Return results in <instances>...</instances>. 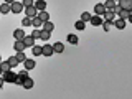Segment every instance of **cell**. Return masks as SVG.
<instances>
[{
    "label": "cell",
    "mask_w": 132,
    "mask_h": 99,
    "mask_svg": "<svg viewBox=\"0 0 132 99\" xmlns=\"http://www.w3.org/2000/svg\"><path fill=\"white\" fill-rule=\"evenodd\" d=\"M2 78H3V81H5V82H15L16 73H13L12 69H8V71H3L2 73Z\"/></svg>",
    "instance_id": "1"
},
{
    "label": "cell",
    "mask_w": 132,
    "mask_h": 99,
    "mask_svg": "<svg viewBox=\"0 0 132 99\" xmlns=\"http://www.w3.org/2000/svg\"><path fill=\"white\" fill-rule=\"evenodd\" d=\"M119 5V8H121V10H132V0H117V2H116Z\"/></svg>",
    "instance_id": "2"
},
{
    "label": "cell",
    "mask_w": 132,
    "mask_h": 99,
    "mask_svg": "<svg viewBox=\"0 0 132 99\" xmlns=\"http://www.w3.org/2000/svg\"><path fill=\"white\" fill-rule=\"evenodd\" d=\"M23 10V5H22V2H15L13 3H10V12L12 13H20V12Z\"/></svg>",
    "instance_id": "3"
},
{
    "label": "cell",
    "mask_w": 132,
    "mask_h": 99,
    "mask_svg": "<svg viewBox=\"0 0 132 99\" xmlns=\"http://www.w3.org/2000/svg\"><path fill=\"white\" fill-rule=\"evenodd\" d=\"M27 78H28V71L25 69V71H22V73H18V74H16L15 84H20V86H22L23 82H25V79H27Z\"/></svg>",
    "instance_id": "4"
},
{
    "label": "cell",
    "mask_w": 132,
    "mask_h": 99,
    "mask_svg": "<svg viewBox=\"0 0 132 99\" xmlns=\"http://www.w3.org/2000/svg\"><path fill=\"white\" fill-rule=\"evenodd\" d=\"M53 53H55V51H53V45H43V46H41V55H43V56H51L53 55Z\"/></svg>",
    "instance_id": "5"
},
{
    "label": "cell",
    "mask_w": 132,
    "mask_h": 99,
    "mask_svg": "<svg viewBox=\"0 0 132 99\" xmlns=\"http://www.w3.org/2000/svg\"><path fill=\"white\" fill-rule=\"evenodd\" d=\"M25 13H27V16L28 18H35L36 15H38V10H36L35 7H25Z\"/></svg>",
    "instance_id": "6"
},
{
    "label": "cell",
    "mask_w": 132,
    "mask_h": 99,
    "mask_svg": "<svg viewBox=\"0 0 132 99\" xmlns=\"http://www.w3.org/2000/svg\"><path fill=\"white\" fill-rule=\"evenodd\" d=\"M101 16H102V20H104V22H114V18H116V15H114L112 10H106Z\"/></svg>",
    "instance_id": "7"
},
{
    "label": "cell",
    "mask_w": 132,
    "mask_h": 99,
    "mask_svg": "<svg viewBox=\"0 0 132 99\" xmlns=\"http://www.w3.org/2000/svg\"><path fill=\"white\" fill-rule=\"evenodd\" d=\"M112 27H116L117 30H124V28H126V20H122V18H114Z\"/></svg>",
    "instance_id": "8"
},
{
    "label": "cell",
    "mask_w": 132,
    "mask_h": 99,
    "mask_svg": "<svg viewBox=\"0 0 132 99\" xmlns=\"http://www.w3.org/2000/svg\"><path fill=\"white\" fill-rule=\"evenodd\" d=\"M13 48H15V51H25V50H27L23 40H15L13 41Z\"/></svg>",
    "instance_id": "9"
},
{
    "label": "cell",
    "mask_w": 132,
    "mask_h": 99,
    "mask_svg": "<svg viewBox=\"0 0 132 99\" xmlns=\"http://www.w3.org/2000/svg\"><path fill=\"white\" fill-rule=\"evenodd\" d=\"M23 43H25V46H27V48H31L33 45H35V38H33L31 35H25L23 36Z\"/></svg>",
    "instance_id": "10"
},
{
    "label": "cell",
    "mask_w": 132,
    "mask_h": 99,
    "mask_svg": "<svg viewBox=\"0 0 132 99\" xmlns=\"http://www.w3.org/2000/svg\"><path fill=\"white\" fill-rule=\"evenodd\" d=\"M33 7H35L38 12H41V10L46 8V2H45V0H35V2H33Z\"/></svg>",
    "instance_id": "11"
},
{
    "label": "cell",
    "mask_w": 132,
    "mask_h": 99,
    "mask_svg": "<svg viewBox=\"0 0 132 99\" xmlns=\"http://www.w3.org/2000/svg\"><path fill=\"white\" fill-rule=\"evenodd\" d=\"M23 66H25V69H27V71H30V69H33L35 68V60H31V58H27V60L23 61Z\"/></svg>",
    "instance_id": "12"
},
{
    "label": "cell",
    "mask_w": 132,
    "mask_h": 99,
    "mask_svg": "<svg viewBox=\"0 0 132 99\" xmlns=\"http://www.w3.org/2000/svg\"><path fill=\"white\" fill-rule=\"evenodd\" d=\"M91 23L94 25V27H101V23H102V16H99V15H91V20H89Z\"/></svg>",
    "instance_id": "13"
},
{
    "label": "cell",
    "mask_w": 132,
    "mask_h": 99,
    "mask_svg": "<svg viewBox=\"0 0 132 99\" xmlns=\"http://www.w3.org/2000/svg\"><path fill=\"white\" fill-rule=\"evenodd\" d=\"M117 16H119V18H122V20H126V22L132 18V15H130V12H129V10H121V12L117 13Z\"/></svg>",
    "instance_id": "14"
},
{
    "label": "cell",
    "mask_w": 132,
    "mask_h": 99,
    "mask_svg": "<svg viewBox=\"0 0 132 99\" xmlns=\"http://www.w3.org/2000/svg\"><path fill=\"white\" fill-rule=\"evenodd\" d=\"M53 51H55V53H63V51H64V45L61 43V41L53 43Z\"/></svg>",
    "instance_id": "15"
},
{
    "label": "cell",
    "mask_w": 132,
    "mask_h": 99,
    "mask_svg": "<svg viewBox=\"0 0 132 99\" xmlns=\"http://www.w3.org/2000/svg\"><path fill=\"white\" fill-rule=\"evenodd\" d=\"M104 12H106V8H104V5H102V3H96V5H94V13H96V15L101 16Z\"/></svg>",
    "instance_id": "16"
},
{
    "label": "cell",
    "mask_w": 132,
    "mask_h": 99,
    "mask_svg": "<svg viewBox=\"0 0 132 99\" xmlns=\"http://www.w3.org/2000/svg\"><path fill=\"white\" fill-rule=\"evenodd\" d=\"M31 27H35V28H38V30H41V28H43V22H41L38 16H35V18H31Z\"/></svg>",
    "instance_id": "17"
},
{
    "label": "cell",
    "mask_w": 132,
    "mask_h": 99,
    "mask_svg": "<svg viewBox=\"0 0 132 99\" xmlns=\"http://www.w3.org/2000/svg\"><path fill=\"white\" fill-rule=\"evenodd\" d=\"M36 16H38L41 22H48V20H50V13H48L46 10H41V12H38V15H36Z\"/></svg>",
    "instance_id": "18"
},
{
    "label": "cell",
    "mask_w": 132,
    "mask_h": 99,
    "mask_svg": "<svg viewBox=\"0 0 132 99\" xmlns=\"http://www.w3.org/2000/svg\"><path fill=\"white\" fill-rule=\"evenodd\" d=\"M41 30H46V31H50L51 33L53 30H55V25H53V22H43V28H41Z\"/></svg>",
    "instance_id": "19"
},
{
    "label": "cell",
    "mask_w": 132,
    "mask_h": 99,
    "mask_svg": "<svg viewBox=\"0 0 132 99\" xmlns=\"http://www.w3.org/2000/svg\"><path fill=\"white\" fill-rule=\"evenodd\" d=\"M23 36H25V31L22 28H18V30L13 31V40H23Z\"/></svg>",
    "instance_id": "20"
},
{
    "label": "cell",
    "mask_w": 132,
    "mask_h": 99,
    "mask_svg": "<svg viewBox=\"0 0 132 99\" xmlns=\"http://www.w3.org/2000/svg\"><path fill=\"white\" fill-rule=\"evenodd\" d=\"M0 13H12L10 12V3H0Z\"/></svg>",
    "instance_id": "21"
},
{
    "label": "cell",
    "mask_w": 132,
    "mask_h": 99,
    "mask_svg": "<svg viewBox=\"0 0 132 99\" xmlns=\"http://www.w3.org/2000/svg\"><path fill=\"white\" fill-rule=\"evenodd\" d=\"M22 86H23V88H25V89H31V88H33V79H31V78H30V76H28V78H27V79H25V82H23V84H22Z\"/></svg>",
    "instance_id": "22"
},
{
    "label": "cell",
    "mask_w": 132,
    "mask_h": 99,
    "mask_svg": "<svg viewBox=\"0 0 132 99\" xmlns=\"http://www.w3.org/2000/svg\"><path fill=\"white\" fill-rule=\"evenodd\" d=\"M102 5H104L106 10H112V8L116 7V2L114 0H106V3H102Z\"/></svg>",
    "instance_id": "23"
},
{
    "label": "cell",
    "mask_w": 132,
    "mask_h": 99,
    "mask_svg": "<svg viewBox=\"0 0 132 99\" xmlns=\"http://www.w3.org/2000/svg\"><path fill=\"white\" fill-rule=\"evenodd\" d=\"M50 35H51V33L50 31H46V30H40V40H50Z\"/></svg>",
    "instance_id": "24"
},
{
    "label": "cell",
    "mask_w": 132,
    "mask_h": 99,
    "mask_svg": "<svg viewBox=\"0 0 132 99\" xmlns=\"http://www.w3.org/2000/svg\"><path fill=\"white\" fill-rule=\"evenodd\" d=\"M74 28H76V30H84V28H86V23L84 22H82V20H78V22L76 23H74Z\"/></svg>",
    "instance_id": "25"
},
{
    "label": "cell",
    "mask_w": 132,
    "mask_h": 99,
    "mask_svg": "<svg viewBox=\"0 0 132 99\" xmlns=\"http://www.w3.org/2000/svg\"><path fill=\"white\" fill-rule=\"evenodd\" d=\"M101 27H102V30H104V31H109L111 28H112V22H104V20H102Z\"/></svg>",
    "instance_id": "26"
},
{
    "label": "cell",
    "mask_w": 132,
    "mask_h": 99,
    "mask_svg": "<svg viewBox=\"0 0 132 99\" xmlns=\"http://www.w3.org/2000/svg\"><path fill=\"white\" fill-rule=\"evenodd\" d=\"M31 51H33V56H40L41 55V46H38V45H33V46H31Z\"/></svg>",
    "instance_id": "27"
},
{
    "label": "cell",
    "mask_w": 132,
    "mask_h": 99,
    "mask_svg": "<svg viewBox=\"0 0 132 99\" xmlns=\"http://www.w3.org/2000/svg\"><path fill=\"white\" fill-rule=\"evenodd\" d=\"M15 56H16V60H18L20 63H23V61L27 60V55H25V51H16Z\"/></svg>",
    "instance_id": "28"
},
{
    "label": "cell",
    "mask_w": 132,
    "mask_h": 99,
    "mask_svg": "<svg viewBox=\"0 0 132 99\" xmlns=\"http://www.w3.org/2000/svg\"><path fill=\"white\" fill-rule=\"evenodd\" d=\"M7 61H8V64H10V66H12V68H15V66H16V64H18V63H20V61H18V60H16V56H10V58H8V60H7Z\"/></svg>",
    "instance_id": "29"
},
{
    "label": "cell",
    "mask_w": 132,
    "mask_h": 99,
    "mask_svg": "<svg viewBox=\"0 0 132 99\" xmlns=\"http://www.w3.org/2000/svg\"><path fill=\"white\" fill-rule=\"evenodd\" d=\"M68 41H69L71 45H78V41H79V38H78L76 35H73V33H71V35H68Z\"/></svg>",
    "instance_id": "30"
},
{
    "label": "cell",
    "mask_w": 132,
    "mask_h": 99,
    "mask_svg": "<svg viewBox=\"0 0 132 99\" xmlns=\"http://www.w3.org/2000/svg\"><path fill=\"white\" fill-rule=\"evenodd\" d=\"M0 68H2V71H8V69H12V66L8 64V61H0Z\"/></svg>",
    "instance_id": "31"
},
{
    "label": "cell",
    "mask_w": 132,
    "mask_h": 99,
    "mask_svg": "<svg viewBox=\"0 0 132 99\" xmlns=\"http://www.w3.org/2000/svg\"><path fill=\"white\" fill-rule=\"evenodd\" d=\"M81 20H82V22H89V20H91V13H89V12H84V13H82L81 15Z\"/></svg>",
    "instance_id": "32"
},
{
    "label": "cell",
    "mask_w": 132,
    "mask_h": 99,
    "mask_svg": "<svg viewBox=\"0 0 132 99\" xmlns=\"http://www.w3.org/2000/svg\"><path fill=\"white\" fill-rule=\"evenodd\" d=\"M22 25H23V27H31V18L25 16V18L22 20Z\"/></svg>",
    "instance_id": "33"
},
{
    "label": "cell",
    "mask_w": 132,
    "mask_h": 99,
    "mask_svg": "<svg viewBox=\"0 0 132 99\" xmlns=\"http://www.w3.org/2000/svg\"><path fill=\"white\" fill-rule=\"evenodd\" d=\"M31 36H33L35 40H40V30H38V28H35V30L31 31Z\"/></svg>",
    "instance_id": "34"
},
{
    "label": "cell",
    "mask_w": 132,
    "mask_h": 99,
    "mask_svg": "<svg viewBox=\"0 0 132 99\" xmlns=\"http://www.w3.org/2000/svg\"><path fill=\"white\" fill-rule=\"evenodd\" d=\"M33 2H35V0H23L22 5H23V8H25V7H31V5H33Z\"/></svg>",
    "instance_id": "35"
},
{
    "label": "cell",
    "mask_w": 132,
    "mask_h": 99,
    "mask_svg": "<svg viewBox=\"0 0 132 99\" xmlns=\"http://www.w3.org/2000/svg\"><path fill=\"white\" fill-rule=\"evenodd\" d=\"M3 82H5V81H3V78H2V74H0V88H2V86H3Z\"/></svg>",
    "instance_id": "36"
},
{
    "label": "cell",
    "mask_w": 132,
    "mask_h": 99,
    "mask_svg": "<svg viewBox=\"0 0 132 99\" xmlns=\"http://www.w3.org/2000/svg\"><path fill=\"white\" fill-rule=\"evenodd\" d=\"M15 0H5V3H13Z\"/></svg>",
    "instance_id": "37"
},
{
    "label": "cell",
    "mask_w": 132,
    "mask_h": 99,
    "mask_svg": "<svg viewBox=\"0 0 132 99\" xmlns=\"http://www.w3.org/2000/svg\"><path fill=\"white\" fill-rule=\"evenodd\" d=\"M2 73H3V71H2V68H0V74H2Z\"/></svg>",
    "instance_id": "38"
},
{
    "label": "cell",
    "mask_w": 132,
    "mask_h": 99,
    "mask_svg": "<svg viewBox=\"0 0 132 99\" xmlns=\"http://www.w3.org/2000/svg\"><path fill=\"white\" fill-rule=\"evenodd\" d=\"M0 61H2V56H0Z\"/></svg>",
    "instance_id": "39"
},
{
    "label": "cell",
    "mask_w": 132,
    "mask_h": 99,
    "mask_svg": "<svg viewBox=\"0 0 132 99\" xmlns=\"http://www.w3.org/2000/svg\"><path fill=\"white\" fill-rule=\"evenodd\" d=\"M114 2H117V0H114Z\"/></svg>",
    "instance_id": "40"
}]
</instances>
